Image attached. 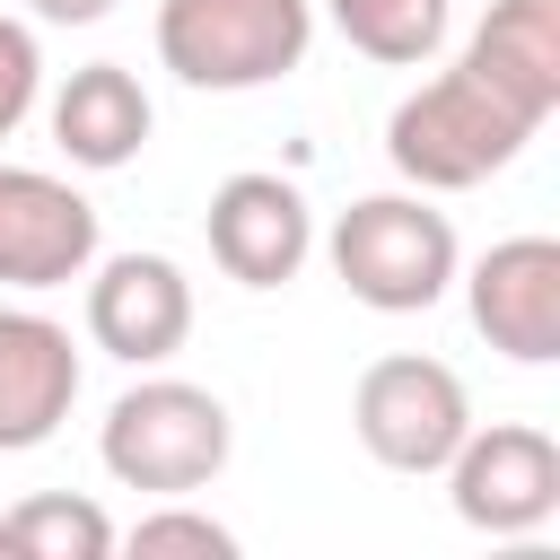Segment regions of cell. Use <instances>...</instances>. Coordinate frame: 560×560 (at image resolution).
Here are the masks:
<instances>
[{"label":"cell","instance_id":"cell-1","mask_svg":"<svg viewBox=\"0 0 560 560\" xmlns=\"http://www.w3.org/2000/svg\"><path fill=\"white\" fill-rule=\"evenodd\" d=\"M525 140H534V122H525L516 105H499L464 61L438 70V79H420V88L385 114V158H394V175H402L411 192H472V184H490Z\"/></svg>","mask_w":560,"mask_h":560},{"label":"cell","instance_id":"cell-15","mask_svg":"<svg viewBox=\"0 0 560 560\" xmlns=\"http://www.w3.org/2000/svg\"><path fill=\"white\" fill-rule=\"evenodd\" d=\"M324 18L341 26L350 52H368L385 70H420L446 44V0H324Z\"/></svg>","mask_w":560,"mask_h":560},{"label":"cell","instance_id":"cell-4","mask_svg":"<svg viewBox=\"0 0 560 560\" xmlns=\"http://www.w3.org/2000/svg\"><path fill=\"white\" fill-rule=\"evenodd\" d=\"M332 271L376 315H429L455 289V228L429 210V192H368L332 219Z\"/></svg>","mask_w":560,"mask_h":560},{"label":"cell","instance_id":"cell-5","mask_svg":"<svg viewBox=\"0 0 560 560\" xmlns=\"http://www.w3.org/2000/svg\"><path fill=\"white\" fill-rule=\"evenodd\" d=\"M350 429H359V446H368L385 472H446V455H455L464 429H472V394H464V376H455L446 359L394 350V359H376V368L359 376Z\"/></svg>","mask_w":560,"mask_h":560},{"label":"cell","instance_id":"cell-11","mask_svg":"<svg viewBox=\"0 0 560 560\" xmlns=\"http://www.w3.org/2000/svg\"><path fill=\"white\" fill-rule=\"evenodd\" d=\"M79 402V350L52 315L0 306V455L44 446Z\"/></svg>","mask_w":560,"mask_h":560},{"label":"cell","instance_id":"cell-6","mask_svg":"<svg viewBox=\"0 0 560 560\" xmlns=\"http://www.w3.org/2000/svg\"><path fill=\"white\" fill-rule=\"evenodd\" d=\"M446 499L472 534H542L560 516V446L534 420H490L464 429L446 455Z\"/></svg>","mask_w":560,"mask_h":560},{"label":"cell","instance_id":"cell-16","mask_svg":"<svg viewBox=\"0 0 560 560\" xmlns=\"http://www.w3.org/2000/svg\"><path fill=\"white\" fill-rule=\"evenodd\" d=\"M114 542H131L140 560H158V551H201V560H236V534L219 525V516H201V508H149L131 534H114Z\"/></svg>","mask_w":560,"mask_h":560},{"label":"cell","instance_id":"cell-2","mask_svg":"<svg viewBox=\"0 0 560 560\" xmlns=\"http://www.w3.org/2000/svg\"><path fill=\"white\" fill-rule=\"evenodd\" d=\"M228 446H236V420L210 385H184V376H140L131 394H114L105 429H96V455L122 490H149V499H184L201 481L228 472Z\"/></svg>","mask_w":560,"mask_h":560},{"label":"cell","instance_id":"cell-17","mask_svg":"<svg viewBox=\"0 0 560 560\" xmlns=\"http://www.w3.org/2000/svg\"><path fill=\"white\" fill-rule=\"evenodd\" d=\"M44 96V52H35V26L26 18H0V140L35 114Z\"/></svg>","mask_w":560,"mask_h":560},{"label":"cell","instance_id":"cell-18","mask_svg":"<svg viewBox=\"0 0 560 560\" xmlns=\"http://www.w3.org/2000/svg\"><path fill=\"white\" fill-rule=\"evenodd\" d=\"M26 9H35L44 26H96V18L114 9V0H26Z\"/></svg>","mask_w":560,"mask_h":560},{"label":"cell","instance_id":"cell-13","mask_svg":"<svg viewBox=\"0 0 560 560\" xmlns=\"http://www.w3.org/2000/svg\"><path fill=\"white\" fill-rule=\"evenodd\" d=\"M149 88L122 70V61H88V70H70L61 88H52V149L70 158V166H88V175H114V166H131L140 149H149Z\"/></svg>","mask_w":560,"mask_h":560},{"label":"cell","instance_id":"cell-8","mask_svg":"<svg viewBox=\"0 0 560 560\" xmlns=\"http://www.w3.org/2000/svg\"><path fill=\"white\" fill-rule=\"evenodd\" d=\"M464 306H472V332L490 350H508L516 368H551L560 359V245L551 236H499L464 271Z\"/></svg>","mask_w":560,"mask_h":560},{"label":"cell","instance_id":"cell-12","mask_svg":"<svg viewBox=\"0 0 560 560\" xmlns=\"http://www.w3.org/2000/svg\"><path fill=\"white\" fill-rule=\"evenodd\" d=\"M464 70L542 131L560 105V0H490V18L464 44Z\"/></svg>","mask_w":560,"mask_h":560},{"label":"cell","instance_id":"cell-9","mask_svg":"<svg viewBox=\"0 0 560 560\" xmlns=\"http://www.w3.org/2000/svg\"><path fill=\"white\" fill-rule=\"evenodd\" d=\"M96 262V201L44 166H0V289H61Z\"/></svg>","mask_w":560,"mask_h":560},{"label":"cell","instance_id":"cell-10","mask_svg":"<svg viewBox=\"0 0 560 560\" xmlns=\"http://www.w3.org/2000/svg\"><path fill=\"white\" fill-rule=\"evenodd\" d=\"M184 332H192V280H184V262H166V254H114V262H96V280H88V341L105 359L158 368V359L184 350Z\"/></svg>","mask_w":560,"mask_h":560},{"label":"cell","instance_id":"cell-3","mask_svg":"<svg viewBox=\"0 0 560 560\" xmlns=\"http://www.w3.org/2000/svg\"><path fill=\"white\" fill-rule=\"evenodd\" d=\"M306 44H315V0H158V61L210 96L289 79Z\"/></svg>","mask_w":560,"mask_h":560},{"label":"cell","instance_id":"cell-7","mask_svg":"<svg viewBox=\"0 0 560 560\" xmlns=\"http://www.w3.org/2000/svg\"><path fill=\"white\" fill-rule=\"evenodd\" d=\"M201 228H210V262L245 289H289L315 254V210L289 175H228Z\"/></svg>","mask_w":560,"mask_h":560},{"label":"cell","instance_id":"cell-14","mask_svg":"<svg viewBox=\"0 0 560 560\" xmlns=\"http://www.w3.org/2000/svg\"><path fill=\"white\" fill-rule=\"evenodd\" d=\"M105 551H114V516L96 499L35 490L0 516V560H105Z\"/></svg>","mask_w":560,"mask_h":560}]
</instances>
